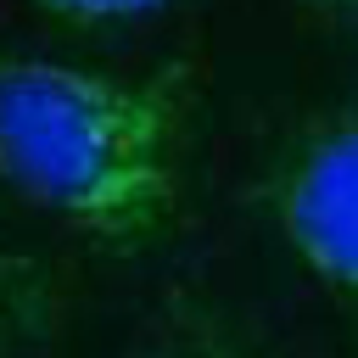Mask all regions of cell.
<instances>
[{
	"label": "cell",
	"instance_id": "cell-1",
	"mask_svg": "<svg viewBox=\"0 0 358 358\" xmlns=\"http://www.w3.org/2000/svg\"><path fill=\"white\" fill-rule=\"evenodd\" d=\"M179 73L117 78L0 56V185L106 252H145L179 218Z\"/></svg>",
	"mask_w": 358,
	"mask_h": 358
},
{
	"label": "cell",
	"instance_id": "cell-2",
	"mask_svg": "<svg viewBox=\"0 0 358 358\" xmlns=\"http://www.w3.org/2000/svg\"><path fill=\"white\" fill-rule=\"evenodd\" d=\"M268 218L285 252L347 308H358V112L302 134L274 179Z\"/></svg>",
	"mask_w": 358,
	"mask_h": 358
},
{
	"label": "cell",
	"instance_id": "cell-3",
	"mask_svg": "<svg viewBox=\"0 0 358 358\" xmlns=\"http://www.w3.org/2000/svg\"><path fill=\"white\" fill-rule=\"evenodd\" d=\"M56 274L39 252L0 235V358H22L56 319Z\"/></svg>",
	"mask_w": 358,
	"mask_h": 358
},
{
	"label": "cell",
	"instance_id": "cell-4",
	"mask_svg": "<svg viewBox=\"0 0 358 358\" xmlns=\"http://www.w3.org/2000/svg\"><path fill=\"white\" fill-rule=\"evenodd\" d=\"M39 6L67 22H129V17H151L173 0H39Z\"/></svg>",
	"mask_w": 358,
	"mask_h": 358
},
{
	"label": "cell",
	"instance_id": "cell-5",
	"mask_svg": "<svg viewBox=\"0 0 358 358\" xmlns=\"http://www.w3.org/2000/svg\"><path fill=\"white\" fill-rule=\"evenodd\" d=\"M145 358H252L241 347H224V341H173V347H157Z\"/></svg>",
	"mask_w": 358,
	"mask_h": 358
},
{
	"label": "cell",
	"instance_id": "cell-6",
	"mask_svg": "<svg viewBox=\"0 0 358 358\" xmlns=\"http://www.w3.org/2000/svg\"><path fill=\"white\" fill-rule=\"evenodd\" d=\"M330 6H341V11H358V0H330Z\"/></svg>",
	"mask_w": 358,
	"mask_h": 358
}]
</instances>
